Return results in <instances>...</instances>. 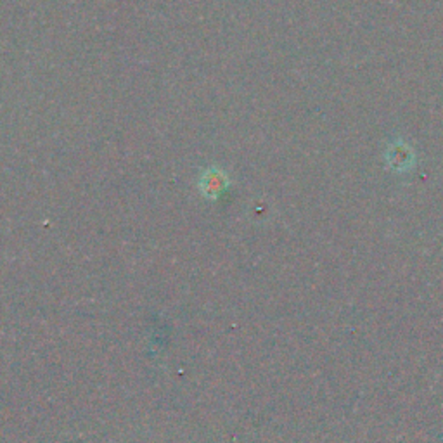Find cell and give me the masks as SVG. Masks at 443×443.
<instances>
[{"label": "cell", "instance_id": "cell-2", "mask_svg": "<svg viewBox=\"0 0 443 443\" xmlns=\"http://www.w3.org/2000/svg\"><path fill=\"white\" fill-rule=\"evenodd\" d=\"M386 158H388L393 170H407L410 168V165L414 163L412 149L407 146V144H396V146H392L388 154H386Z\"/></svg>", "mask_w": 443, "mask_h": 443}, {"label": "cell", "instance_id": "cell-1", "mask_svg": "<svg viewBox=\"0 0 443 443\" xmlns=\"http://www.w3.org/2000/svg\"><path fill=\"white\" fill-rule=\"evenodd\" d=\"M225 186H227L225 173L217 168L208 170V172L203 175V180H201V191H203L208 198H217L218 194L225 189Z\"/></svg>", "mask_w": 443, "mask_h": 443}]
</instances>
